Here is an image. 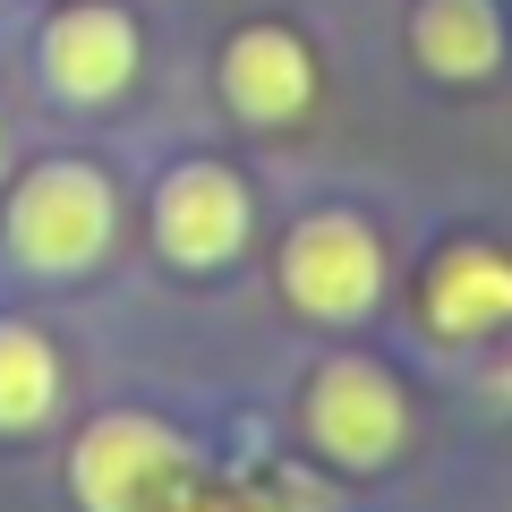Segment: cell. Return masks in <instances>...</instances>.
<instances>
[{"mask_svg":"<svg viewBox=\"0 0 512 512\" xmlns=\"http://www.w3.org/2000/svg\"><path fill=\"white\" fill-rule=\"evenodd\" d=\"M69 487L86 512H163L171 495H188V444L146 410H120V419L86 427Z\"/></svg>","mask_w":512,"mask_h":512,"instance_id":"obj_1","label":"cell"},{"mask_svg":"<svg viewBox=\"0 0 512 512\" xmlns=\"http://www.w3.org/2000/svg\"><path fill=\"white\" fill-rule=\"evenodd\" d=\"M103 239H111V188L86 163H43L9 197V248L35 274H77L103 256Z\"/></svg>","mask_w":512,"mask_h":512,"instance_id":"obj_2","label":"cell"},{"mask_svg":"<svg viewBox=\"0 0 512 512\" xmlns=\"http://www.w3.org/2000/svg\"><path fill=\"white\" fill-rule=\"evenodd\" d=\"M376 282H384V256H376V231L350 214H308L282 248V291L291 308L308 316H367L376 308Z\"/></svg>","mask_w":512,"mask_h":512,"instance_id":"obj_3","label":"cell"},{"mask_svg":"<svg viewBox=\"0 0 512 512\" xmlns=\"http://www.w3.org/2000/svg\"><path fill=\"white\" fill-rule=\"evenodd\" d=\"M402 427H410V410H402V393H393L384 367H367V359L316 367V384H308V436L325 444L333 461L367 470V461H384L393 444H402Z\"/></svg>","mask_w":512,"mask_h":512,"instance_id":"obj_4","label":"cell"},{"mask_svg":"<svg viewBox=\"0 0 512 512\" xmlns=\"http://www.w3.org/2000/svg\"><path fill=\"white\" fill-rule=\"evenodd\" d=\"M154 239L171 265H222L248 239V188L222 163H180L154 197Z\"/></svg>","mask_w":512,"mask_h":512,"instance_id":"obj_5","label":"cell"},{"mask_svg":"<svg viewBox=\"0 0 512 512\" xmlns=\"http://www.w3.org/2000/svg\"><path fill=\"white\" fill-rule=\"evenodd\" d=\"M43 77H52L69 103H111V94L137 77V26L103 0H77L60 9L52 35H43Z\"/></svg>","mask_w":512,"mask_h":512,"instance_id":"obj_6","label":"cell"},{"mask_svg":"<svg viewBox=\"0 0 512 512\" xmlns=\"http://www.w3.org/2000/svg\"><path fill=\"white\" fill-rule=\"evenodd\" d=\"M222 94H231L239 120H299L316 94V60L308 43L291 35V26H248V35H231V52H222Z\"/></svg>","mask_w":512,"mask_h":512,"instance_id":"obj_7","label":"cell"},{"mask_svg":"<svg viewBox=\"0 0 512 512\" xmlns=\"http://www.w3.org/2000/svg\"><path fill=\"white\" fill-rule=\"evenodd\" d=\"M427 325L444 342H478V333H504L512 325V256L495 248H453L427 282Z\"/></svg>","mask_w":512,"mask_h":512,"instance_id":"obj_8","label":"cell"},{"mask_svg":"<svg viewBox=\"0 0 512 512\" xmlns=\"http://www.w3.org/2000/svg\"><path fill=\"white\" fill-rule=\"evenodd\" d=\"M410 43L436 77H487L504 60V18H495V0H419Z\"/></svg>","mask_w":512,"mask_h":512,"instance_id":"obj_9","label":"cell"},{"mask_svg":"<svg viewBox=\"0 0 512 512\" xmlns=\"http://www.w3.org/2000/svg\"><path fill=\"white\" fill-rule=\"evenodd\" d=\"M60 402V359L35 325H0V427L18 436Z\"/></svg>","mask_w":512,"mask_h":512,"instance_id":"obj_10","label":"cell"},{"mask_svg":"<svg viewBox=\"0 0 512 512\" xmlns=\"http://www.w3.org/2000/svg\"><path fill=\"white\" fill-rule=\"evenodd\" d=\"M163 512H214V504H205V495H197V487H188V495H171V504H163Z\"/></svg>","mask_w":512,"mask_h":512,"instance_id":"obj_11","label":"cell"}]
</instances>
